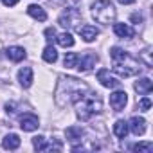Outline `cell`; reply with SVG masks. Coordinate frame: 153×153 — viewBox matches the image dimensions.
<instances>
[{"instance_id":"obj_1","label":"cell","mask_w":153,"mask_h":153,"mask_svg":"<svg viewBox=\"0 0 153 153\" xmlns=\"http://www.w3.org/2000/svg\"><path fill=\"white\" fill-rule=\"evenodd\" d=\"M87 90H88V87L83 81H79L78 78H72V76L65 78V76H61L58 81V87H56V94H54L56 105L63 108L68 103H74L76 99H79Z\"/></svg>"},{"instance_id":"obj_2","label":"cell","mask_w":153,"mask_h":153,"mask_svg":"<svg viewBox=\"0 0 153 153\" xmlns=\"http://www.w3.org/2000/svg\"><path fill=\"white\" fill-rule=\"evenodd\" d=\"M110 58L114 61V72L119 74L121 78H131V76L140 74V61L133 59L121 47H112L110 49Z\"/></svg>"},{"instance_id":"obj_3","label":"cell","mask_w":153,"mask_h":153,"mask_svg":"<svg viewBox=\"0 0 153 153\" xmlns=\"http://www.w3.org/2000/svg\"><path fill=\"white\" fill-rule=\"evenodd\" d=\"M76 115L81 121H88L92 115L103 112V101L97 97V94H83L79 99H76Z\"/></svg>"},{"instance_id":"obj_4","label":"cell","mask_w":153,"mask_h":153,"mask_svg":"<svg viewBox=\"0 0 153 153\" xmlns=\"http://www.w3.org/2000/svg\"><path fill=\"white\" fill-rule=\"evenodd\" d=\"M92 16L99 24H112L117 16V11L110 0H97L92 4Z\"/></svg>"},{"instance_id":"obj_5","label":"cell","mask_w":153,"mask_h":153,"mask_svg":"<svg viewBox=\"0 0 153 153\" xmlns=\"http://www.w3.org/2000/svg\"><path fill=\"white\" fill-rule=\"evenodd\" d=\"M81 22V13L76 9V7H67L59 18H58V24L65 29H72V27H78V24Z\"/></svg>"},{"instance_id":"obj_6","label":"cell","mask_w":153,"mask_h":153,"mask_svg":"<svg viewBox=\"0 0 153 153\" xmlns=\"http://www.w3.org/2000/svg\"><path fill=\"white\" fill-rule=\"evenodd\" d=\"M97 54H94L92 51H88V52H85L81 58H78V67L79 68V72H88V70H92L94 67H96V63H97Z\"/></svg>"},{"instance_id":"obj_7","label":"cell","mask_w":153,"mask_h":153,"mask_svg":"<svg viewBox=\"0 0 153 153\" xmlns=\"http://www.w3.org/2000/svg\"><path fill=\"white\" fill-rule=\"evenodd\" d=\"M97 81H99L103 87H106V88H117V87L121 85V81H119L117 78H114L108 68H101V70L97 72Z\"/></svg>"},{"instance_id":"obj_8","label":"cell","mask_w":153,"mask_h":153,"mask_svg":"<svg viewBox=\"0 0 153 153\" xmlns=\"http://www.w3.org/2000/svg\"><path fill=\"white\" fill-rule=\"evenodd\" d=\"M65 135H67V140L72 144V148L76 146V144H79L81 140H83V137H85V130L81 128V126H68L67 130H65Z\"/></svg>"},{"instance_id":"obj_9","label":"cell","mask_w":153,"mask_h":153,"mask_svg":"<svg viewBox=\"0 0 153 153\" xmlns=\"http://www.w3.org/2000/svg\"><path fill=\"white\" fill-rule=\"evenodd\" d=\"M126 103H128V96H126V92H123V90H117V92H114V94L110 96V106H112L115 112H121V110L126 106Z\"/></svg>"},{"instance_id":"obj_10","label":"cell","mask_w":153,"mask_h":153,"mask_svg":"<svg viewBox=\"0 0 153 153\" xmlns=\"http://www.w3.org/2000/svg\"><path fill=\"white\" fill-rule=\"evenodd\" d=\"M38 126H40V121L34 114H24L20 117V128L24 131H34Z\"/></svg>"},{"instance_id":"obj_11","label":"cell","mask_w":153,"mask_h":153,"mask_svg":"<svg viewBox=\"0 0 153 153\" xmlns=\"http://www.w3.org/2000/svg\"><path fill=\"white\" fill-rule=\"evenodd\" d=\"M33 146H34V149H38V151H52V149H61V144H59V142H56V144H49V142H47V139H45V137H42V135L33 137Z\"/></svg>"},{"instance_id":"obj_12","label":"cell","mask_w":153,"mask_h":153,"mask_svg":"<svg viewBox=\"0 0 153 153\" xmlns=\"http://www.w3.org/2000/svg\"><path fill=\"white\" fill-rule=\"evenodd\" d=\"M128 130H131L133 135H144L146 131V119L144 117H131L128 123Z\"/></svg>"},{"instance_id":"obj_13","label":"cell","mask_w":153,"mask_h":153,"mask_svg":"<svg viewBox=\"0 0 153 153\" xmlns=\"http://www.w3.org/2000/svg\"><path fill=\"white\" fill-rule=\"evenodd\" d=\"M78 33L81 34V38H83L85 42H94V40H96V36L99 34V29H97V27H94V25H90V24H87V25L78 27Z\"/></svg>"},{"instance_id":"obj_14","label":"cell","mask_w":153,"mask_h":153,"mask_svg":"<svg viewBox=\"0 0 153 153\" xmlns=\"http://www.w3.org/2000/svg\"><path fill=\"white\" fill-rule=\"evenodd\" d=\"M6 56L11 59V61H22V59H25V56H27V52H25V49L24 47H18V45H13V47H7L6 49Z\"/></svg>"},{"instance_id":"obj_15","label":"cell","mask_w":153,"mask_h":153,"mask_svg":"<svg viewBox=\"0 0 153 153\" xmlns=\"http://www.w3.org/2000/svg\"><path fill=\"white\" fill-rule=\"evenodd\" d=\"M18 81L24 88H29L33 85V68L31 67H22L18 70Z\"/></svg>"},{"instance_id":"obj_16","label":"cell","mask_w":153,"mask_h":153,"mask_svg":"<svg viewBox=\"0 0 153 153\" xmlns=\"http://www.w3.org/2000/svg\"><path fill=\"white\" fill-rule=\"evenodd\" d=\"M114 33L119 38H133L135 36L133 27H130L128 24H114Z\"/></svg>"},{"instance_id":"obj_17","label":"cell","mask_w":153,"mask_h":153,"mask_svg":"<svg viewBox=\"0 0 153 153\" xmlns=\"http://www.w3.org/2000/svg\"><path fill=\"white\" fill-rule=\"evenodd\" d=\"M27 13H29L34 20H40V22H45V20H47V13H45V9L40 7V6H36V4H31V6L27 7Z\"/></svg>"},{"instance_id":"obj_18","label":"cell","mask_w":153,"mask_h":153,"mask_svg":"<svg viewBox=\"0 0 153 153\" xmlns=\"http://www.w3.org/2000/svg\"><path fill=\"white\" fill-rule=\"evenodd\" d=\"M151 88H153V83H151L149 78H142V79H139V81L135 83V90H137L139 94H142V96L149 94Z\"/></svg>"},{"instance_id":"obj_19","label":"cell","mask_w":153,"mask_h":153,"mask_svg":"<svg viewBox=\"0 0 153 153\" xmlns=\"http://www.w3.org/2000/svg\"><path fill=\"white\" fill-rule=\"evenodd\" d=\"M2 146H4L6 149H16V148L20 146V137H18L16 133H9V135H6V137L2 139Z\"/></svg>"},{"instance_id":"obj_20","label":"cell","mask_w":153,"mask_h":153,"mask_svg":"<svg viewBox=\"0 0 153 153\" xmlns=\"http://www.w3.org/2000/svg\"><path fill=\"white\" fill-rule=\"evenodd\" d=\"M114 133H115V137H119V139H126V135H128V123L123 121V119H119V121L114 124Z\"/></svg>"},{"instance_id":"obj_21","label":"cell","mask_w":153,"mask_h":153,"mask_svg":"<svg viewBox=\"0 0 153 153\" xmlns=\"http://www.w3.org/2000/svg\"><path fill=\"white\" fill-rule=\"evenodd\" d=\"M56 42H58L61 47H65V49L74 45V38H72L70 33H61V34H58V36H56Z\"/></svg>"},{"instance_id":"obj_22","label":"cell","mask_w":153,"mask_h":153,"mask_svg":"<svg viewBox=\"0 0 153 153\" xmlns=\"http://www.w3.org/2000/svg\"><path fill=\"white\" fill-rule=\"evenodd\" d=\"M43 59L47 61V63H54L56 59H58V51L52 47V45H47L45 49H43Z\"/></svg>"},{"instance_id":"obj_23","label":"cell","mask_w":153,"mask_h":153,"mask_svg":"<svg viewBox=\"0 0 153 153\" xmlns=\"http://www.w3.org/2000/svg\"><path fill=\"white\" fill-rule=\"evenodd\" d=\"M78 54L76 52H67L65 54V59H63V65L67 67V68H74L76 65H78Z\"/></svg>"},{"instance_id":"obj_24","label":"cell","mask_w":153,"mask_h":153,"mask_svg":"<svg viewBox=\"0 0 153 153\" xmlns=\"http://www.w3.org/2000/svg\"><path fill=\"white\" fill-rule=\"evenodd\" d=\"M131 149L133 151H139V153H149L153 149V144L151 142H139V144H133Z\"/></svg>"},{"instance_id":"obj_25","label":"cell","mask_w":153,"mask_h":153,"mask_svg":"<svg viewBox=\"0 0 153 153\" xmlns=\"http://www.w3.org/2000/svg\"><path fill=\"white\" fill-rule=\"evenodd\" d=\"M149 54H151V49H149V47H146V49L140 52V61H144V65H146L148 68H151V65H153V61H151Z\"/></svg>"},{"instance_id":"obj_26","label":"cell","mask_w":153,"mask_h":153,"mask_svg":"<svg viewBox=\"0 0 153 153\" xmlns=\"http://www.w3.org/2000/svg\"><path fill=\"white\" fill-rule=\"evenodd\" d=\"M139 108H140L142 112H148V110L151 108V101H149V97H142V99L139 101Z\"/></svg>"},{"instance_id":"obj_27","label":"cell","mask_w":153,"mask_h":153,"mask_svg":"<svg viewBox=\"0 0 153 153\" xmlns=\"http://www.w3.org/2000/svg\"><path fill=\"white\" fill-rule=\"evenodd\" d=\"M45 36H47V42H52V40H54V36H56V31H54V27H49V29H45Z\"/></svg>"},{"instance_id":"obj_28","label":"cell","mask_w":153,"mask_h":153,"mask_svg":"<svg viewBox=\"0 0 153 153\" xmlns=\"http://www.w3.org/2000/svg\"><path fill=\"white\" fill-rule=\"evenodd\" d=\"M131 22H133V24H140V22H142V16H140L139 13H135V15H131Z\"/></svg>"},{"instance_id":"obj_29","label":"cell","mask_w":153,"mask_h":153,"mask_svg":"<svg viewBox=\"0 0 153 153\" xmlns=\"http://www.w3.org/2000/svg\"><path fill=\"white\" fill-rule=\"evenodd\" d=\"M2 2H4V6L11 7V6H16L18 4V0H2Z\"/></svg>"},{"instance_id":"obj_30","label":"cell","mask_w":153,"mask_h":153,"mask_svg":"<svg viewBox=\"0 0 153 153\" xmlns=\"http://www.w3.org/2000/svg\"><path fill=\"white\" fill-rule=\"evenodd\" d=\"M6 112H7V115H9V114H15V105H13V103H11V105L7 103V105H6Z\"/></svg>"},{"instance_id":"obj_31","label":"cell","mask_w":153,"mask_h":153,"mask_svg":"<svg viewBox=\"0 0 153 153\" xmlns=\"http://www.w3.org/2000/svg\"><path fill=\"white\" fill-rule=\"evenodd\" d=\"M117 2H119V4H124V6H130V4L135 2V0H117Z\"/></svg>"}]
</instances>
